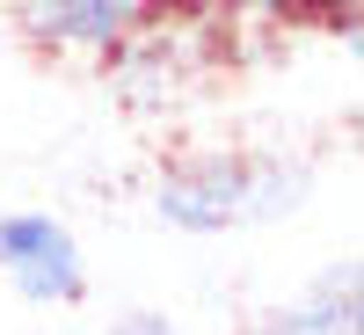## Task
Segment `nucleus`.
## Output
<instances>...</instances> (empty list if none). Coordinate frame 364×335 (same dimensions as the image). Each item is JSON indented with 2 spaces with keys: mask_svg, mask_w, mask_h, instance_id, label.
I'll return each mask as SVG.
<instances>
[{
  "mask_svg": "<svg viewBox=\"0 0 364 335\" xmlns=\"http://www.w3.org/2000/svg\"><path fill=\"white\" fill-rule=\"evenodd\" d=\"M314 197V168L299 154H240V146H204L161 168L154 211L175 233H233L291 219Z\"/></svg>",
  "mask_w": 364,
  "mask_h": 335,
  "instance_id": "1",
  "label": "nucleus"
},
{
  "mask_svg": "<svg viewBox=\"0 0 364 335\" xmlns=\"http://www.w3.org/2000/svg\"><path fill=\"white\" fill-rule=\"evenodd\" d=\"M0 270L29 307H73L87 292L80 240L51 211H0Z\"/></svg>",
  "mask_w": 364,
  "mask_h": 335,
  "instance_id": "2",
  "label": "nucleus"
},
{
  "mask_svg": "<svg viewBox=\"0 0 364 335\" xmlns=\"http://www.w3.org/2000/svg\"><path fill=\"white\" fill-rule=\"evenodd\" d=\"M161 0H15V22L29 44L66 51V58H109L124 51Z\"/></svg>",
  "mask_w": 364,
  "mask_h": 335,
  "instance_id": "3",
  "label": "nucleus"
},
{
  "mask_svg": "<svg viewBox=\"0 0 364 335\" xmlns=\"http://www.w3.org/2000/svg\"><path fill=\"white\" fill-rule=\"evenodd\" d=\"M255 335H364V277H357V255L328 262L291 307L262 314Z\"/></svg>",
  "mask_w": 364,
  "mask_h": 335,
  "instance_id": "4",
  "label": "nucleus"
},
{
  "mask_svg": "<svg viewBox=\"0 0 364 335\" xmlns=\"http://www.w3.org/2000/svg\"><path fill=\"white\" fill-rule=\"evenodd\" d=\"M284 22H328L343 37V51H357V0H269Z\"/></svg>",
  "mask_w": 364,
  "mask_h": 335,
  "instance_id": "5",
  "label": "nucleus"
},
{
  "mask_svg": "<svg viewBox=\"0 0 364 335\" xmlns=\"http://www.w3.org/2000/svg\"><path fill=\"white\" fill-rule=\"evenodd\" d=\"M109 335H182V328H175L168 314H146V307H139V314H124V321H117Z\"/></svg>",
  "mask_w": 364,
  "mask_h": 335,
  "instance_id": "6",
  "label": "nucleus"
}]
</instances>
